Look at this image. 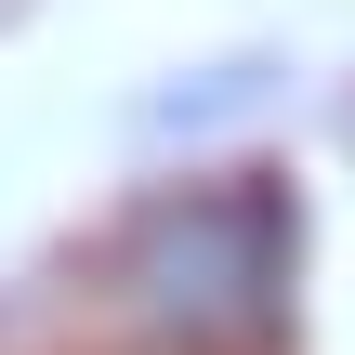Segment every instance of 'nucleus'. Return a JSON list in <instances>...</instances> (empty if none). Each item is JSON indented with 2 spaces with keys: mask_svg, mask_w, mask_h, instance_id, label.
Listing matches in <instances>:
<instances>
[{
  "mask_svg": "<svg viewBox=\"0 0 355 355\" xmlns=\"http://www.w3.org/2000/svg\"><path fill=\"white\" fill-rule=\"evenodd\" d=\"M105 290L132 329L184 355H237L277 329V290H290V198L263 171H224V184H171L145 198L119 237H105Z\"/></svg>",
  "mask_w": 355,
  "mask_h": 355,
  "instance_id": "f257e3e1",
  "label": "nucleus"
}]
</instances>
